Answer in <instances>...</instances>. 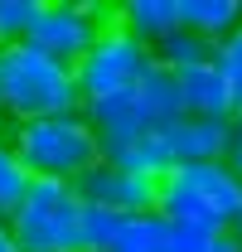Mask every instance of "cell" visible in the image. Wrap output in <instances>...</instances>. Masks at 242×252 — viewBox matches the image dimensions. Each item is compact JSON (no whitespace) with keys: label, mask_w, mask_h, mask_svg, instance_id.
Segmentation results:
<instances>
[{"label":"cell","mask_w":242,"mask_h":252,"mask_svg":"<svg viewBox=\"0 0 242 252\" xmlns=\"http://www.w3.org/2000/svg\"><path fill=\"white\" fill-rule=\"evenodd\" d=\"M68 112H83L78 68L49 59L30 39L0 44V117L10 126H25V122L68 117Z\"/></svg>","instance_id":"obj_1"},{"label":"cell","mask_w":242,"mask_h":252,"mask_svg":"<svg viewBox=\"0 0 242 252\" xmlns=\"http://www.w3.org/2000/svg\"><path fill=\"white\" fill-rule=\"evenodd\" d=\"M10 146H15V156L25 160V170L34 180H63V185H78L88 170H97L107 160L102 136L88 122V112L10 126Z\"/></svg>","instance_id":"obj_2"},{"label":"cell","mask_w":242,"mask_h":252,"mask_svg":"<svg viewBox=\"0 0 242 252\" xmlns=\"http://www.w3.org/2000/svg\"><path fill=\"white\" fill-rule=\"evenodd\" d=\"M160 214L170 223H194L209 233H233L242 214V180L228 170V160L213 165H175L160 180Z\"/></svg>","instance_id":"obj_3"},{"label":"cell","mask_w":242,"mask_h":252,"mask_svg":"<svg viewBox=\"0 0 242 252\" xmlns=\"http://www.w3.org/2000/svg\"><path fill=\"white\" fill-rule=\"evenodd\" d=\"M83 194L63 180H34L30 199L10 219L20 252H83Z\"/></svg>","instance_id":"obj_4"},{"label":"cell","mask_w":242,"mask_h":252,"mask_svg":"<svg viewBox=\"0 0 242 252\" xmlns=\"http://www.w3.org/2000/svg\"><path fill=\"white\" fill-rule=\"evenodd\" d=\"M151 68H155V49L141 44L121 20H112V25L102 30V39L78 59L83 107H88V102H102V97H117V93L141 88V78H146Z\"/></svg>","instance_id":"obj_5"},{"label":"cell","mask_w":242,"mask_h":252,"mask_svg":"<svg viewBox=\"0 0 242 252\" xmlns=\"http://www.w3.org/2000/svg\"><path fill=\"white\" fill-rule=\"evenodd\" d=\"M112 20H117V10H107L97 0H39V15L30 25V44L44 49L49 59L78 68V59L102 39V30Z\"/></svg>","instance_id":"obj_6"},{"label":"cell","mask_w":242,"mask_h":252,"mask_svg":"<svg viewBox=\"0 0 242 252\" xmlns=\"http://www.w3.org/2000/svg\"><path fill=\"white\" fill-rule=\"evenodd\" d=\"M78 194H83V204H107V209H117V214L131 219V214H155V204H160V180L102 160L97 170H88V175L78 180Z\"/></svg>","instance_id":"obj_7"},{"label":"cell","mask_w":242,"mask_h":252,"mask_svg":"<svg viewBox=\"0 0 242 252\" xmlns=\"http://www.w3.org/2000/svg\"><path fill=\"white\" fill-rule=\"evenodd\" d=\"M233 122L180 117L175 126H165V146H170L175 165H213V160H228V151H233Z\"/></svg>","instance_id":"obj_8"},{"label":"cell","mask_w":242,"mask_h":252,"mask_svg":"<svg viewBox=\"0 0 242 252\" xmlns=\"http://www.w3.org/2000/svg\"><path fill=\"white\" fill-rule=\"evenodd\" d=\"M180 97H184V117H204V122H233V117H238L218 59L204 63V68L180 73Z\"/></svg>","instance_id":"obj_9"},{"label":"cell","mask_w":242,"mask_h":252,"mask_svg":"<svg viewBox=\"0 0 242 252\" xmlns=\"http://www.w3.org/2000/svg\"><path fill=\"white\" fill-rule=\"evenodd\" d=\"M117 20L141 44L160 49L170 34H180V0H126V5H117Z\"/></svg>","instance_id":"obj_10"},{"label":"cell","mask_w":242,"mask_h":252,"mask_svg":"<svg viewBox=\"0 0 242 252\" xmlns=\"http://www.w3.org/2000/svg\"><path fill=\"white\" fill-rule=\"evenodd\" d=\"M180 30L223 44L233 30H242V0H180Z\"/></svg>","instance_id":"obj_11"},{"label":"cell","mask_w":242,"mask_h":252,"mask_svg":"<svg viewBox=\"0 0 242 252\" xmlns=\"http://www.w3.org/2000/svg\"><path fill=\"white\" fill-rule=\"evenodd\" d=\"M170 248H175V223L155 209V214H131L112 252H170Z\"/></svg>","instance_id":"obj_12"},{"label":"cell","mask_w":242,"mask_h":252,"mask_svg":"<svg viewBox=\"0 0 242 252\" xmlns=\"http://www.w3.org/2000/svg\"><path fill=\"white\" fill-rule=\"evenodd\" d=\"M30 189H34V175L25 170V160L15 156V146L0 141V223H10L20 214V204L30 199Z\"/></svg>","instance_id":"obj_13"},{"label":"cell","mask_w":242,"mask_h":252,"mask_svg":"<svg viewBox=\"0 0 242 252\" xmlns=\"http://www.w3.org/2000/svg\"><path fill=\"white\" fill-rule=\"evenodd\" d=\"M218 59V44H209V39H199V34H170L160 49H155V63L160 68H170V73H189V68H204V63Z\"/></svg>","instance_id":"obj_14"},{"label":"cell","mask_w":242,"mask_h":252,"mask_svg":"<svg viewBox=\"0 0 242 252\" xmlns=\"http://www.w3.org/2000/svg\"><path fill=\"white\" fill-rule=\"evenodd\" d=\"M121 228H126V214L107 209V204H83V228H78L83 252H112Z\"/></svg>","instance_id":"obj_15"},{"label":"cell","mask_w":242,"mask_h":252,"mask_svg":"<svg viewBox=\"0 0 242 252\" xmlns=\"http://www.w3.org/2000/svg\"><path fill=\"white\" fill-rule=\"evenodd\" d=\"M218 68L228 78V93H233V112L242 117V30H233L218 44Z\"/></svg>","instance_id":"obj_16"},{"label":"cell","mask_w":242,"mask_h":252,"mask_svg":"<svg viewBox=\"0 0 242 252\" xmlns=\"http://www.w3.org/2000/svg\"><path fill=\"white\" fill-rule=\"evenodd\" d=\"M34 15H39V0H0V39H5V44L30 39Z\"/></svg>","instance_id":"obj_17"},{"label":"cell","mask_w":242,"mask_h":252,"mask_svg":"<svg viewBox=\"0 0 242 252\" xmlns=\"http://www.w3.org/2000/svg\"><path fill=\"white\" fill-rule=\"evenodd\" d=\"M213 238L209 228H194V223H175V248L170 252H213Z\"/></svg>","instance_id":"obj_18"},{"label":"cell","mask_w":242,"mask_h":252,"mask_svg":"<svg viewBox=\"0 0 242 252\" xmlns=\"http://www.w3.org/2000/svg\"><path fill=\"white\" fill-rule=\"evenodd\" d=\"M228 170L242 180V117L233 122V151H228Z\"/></svg>","instance_id":"obj_19"},{"label":"cell","mask_w":242,"mask_h":252,"mask_svg":"<svg viewBox=\"0 0 242 252\" xmlns=\"http://www.w3.org/2000/svg\"><path fill=\"white\" fill-rule=\"evenodd\" d=\"M213 252H242V243L233 233H218V238H213Z\"/></svg>","instance_id":"obj_20"},{"label":"cell","mask_w":242,"mask_h":252,"mask_svg":"<svg viewBox=\"0 0 242 252\" xmlns=\"http://www.w3.org/2000/svg\"><path fill=\"white\" fill-rule=\"evenodd\" d=\"M0 252H20V243H15V233H10V223H0Z\"/></svg>","instance_id":"obj_21"},{"label":"cell","mask_w":242,"mask_h":252,"mask_svg":"<svg viewBox=\"0 0 242 252\" xmlns=\"http://www.w3.org/2000/svg\"><path fill=\"white\" fill-rule=\"evenodd\" d=\"M233 238H238V243H242V214H238V223H233Z\"/></svg>","instance_id":"obj_22"},{"label":"cell","mask_w":242,"mask_h":252,"mask_svg":"<svg viewBox=\"0 0 242 252\" xmlns=\"http://www.w3.org/2000/svg\"><path fill=\"white\" fill-rule=\"evenodd\" d=\"M0 44H5V39H0Z\"/></svg>","instance_id":"obj_23"}]
</instances>
